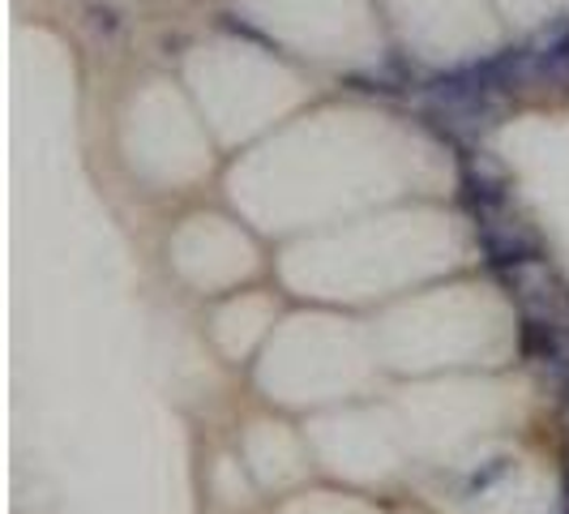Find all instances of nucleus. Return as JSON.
Wrapping results in <instances>:
<instances>
[{"instance_id": "obj_1", "label": "nucleus", "mask_w": 569, "mask_h": 514, "mask_svg": "<svg viewBox=\"0 0 569 514\" xmlns=\"http://www.w3.org/2000/svg\"><path fill=\"white\" fill-rule=\"evenodd\" d=\"M510 296L522 309V322H536V326H566L569 330V284L557 279L543 261H522L501 270Z\"/></svg>"}, {"instance_id": "obj_2", "label": "nucleus", "mask_w": 569, "mask_h": 514, "mask_svg": "<svg viewBox=\"0 0 569 514\" xmlns=\"http://www.w3.org/2000/svg\"><path fill=\"white\" fill-rule=\"evenodd\" d=\"M566 442H569V403H566Z\"/></svg>"}]
</instances>
